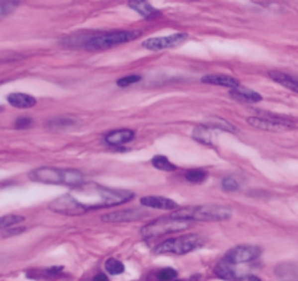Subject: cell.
<instances>
[{
	"mask_svg": "<svg viewBox=\"0 0 298 281\" xmlns=\"http://www.w3.org/2000/svg\"><path fill=\"white\" fill-rule=\"evenodd\" d=\"M20 222H23V217H22V216H16V214L3 216V217H0V230H1V229L15 227V225H18Z\"/></svg>",
	"mask_w": 298,
	"mask_h": 281,
	"instance_id": "cell-25",
	"label": "cell"
},
{
	"mask_svg": "<svg viewBox=\"0 0 298 281\" xmlns=\"http://www.w3.org/2000/svg\"><path fill=\"white\" fill-rule=\"evenodd\" d=\"M204 245V239L198 235H185L179 238H170L157 246V254H175L185 255Z\"/></svg>",
	"mask_w": 298,
	"mask_h": 281,
	"instance_id": "cell-6",
	"label": "cell"
},
{
	"mask_svg": "<svg viewBox=\"0 0 298 281\" xmlns=\"http://www.w3.org/2000/svg\"><path fill=\"white\" fill-rule=\"evenodd\" d=\"M214 273L217 277H220L221 280L227 281H240L247 279L250 274L247 271H240L237 268V265H233V264L227 263V261H221L215 265L214 268Z\"/></svg>",
	"mask_w": 298,
	"mask_h": 281,
	"instance_id": "cell-11",
	"label": "cell"
},
{
	"mask_svg": "<svg viewBox=\"0 0 298 281\" xmlns=\"http://www.w3.org/2000/svg\"><path fill=\"white\" fill-rule=\"evenodd\" d=\"M204 83L209 85H215V86H224V88H230V89H236L240 86L239 80L227 75H208L202 77Z\"/></svg>",
	"mask_w": 298,
	"mask_h": 281,
	"instance_id": "cell-16",
	"label": "cell"
},
{
	"mask_svg": "<svg viewBox=\"0 0 298 281\" xmlns=\"http://www.w3.org/2000/svg\"><path fill=\"white\" fill-rule=\"evenodd\" d=\"M187 38V34H175V35H169V37L149 38L143 42V47L150 50V51H162V50H166V48H173V47L181 45Z\"/></svg>",
	"mask_w": 298,
	"mask_h": 281,
	"instance_id": "cell-10",
	"label": "cell"
},
{
	"mask_svg": "<svg viewBox=\"0 0 298 281\" xmlns=\"http://www.w3.org/2000/svg\"><path fill=\"white\" fill-rule=\"evenodd\" d=\"M105 270L106 273H109L112 276H118V274H122L124 273V264L115 258H109L106 263H105Z\"/></svg>",
	"mask_w": 298,
	"mask_h": 281,
	"instance_id": "cell-24",
	"label": "cell"
},
{
	"mask_svg": "<svg viewBox=\"0 0 298 281\" xmlns=\"http://www.w3.org/2000/svg\"><path fill=\"white\" fill-rule=\"evenodd\" d=\"M147 216H149V211H146L143 208H128V210L108 213L102 217V220L106 222V223H127V222L143 220Z\"/></svg>",
	"mask_w": 298,
	"mask_h": 281,
	"instance_id": "cell-9",
	"label": "cell"
},
{
	"mask_svg": "<svg viewBox=\"0 0 298 281\" xmlns=\"http://www.w3.org/2000/svg\"><path fill=\"white\" fill-rule=\"evenodd\" d=\"M247 280L249 281H261V279H259V277H255V276H249V277H247Z\"/></svg>",
	"mask_w": 298,
	"mask_h": 281,
	"instance_id": "cell-32",
	"label": "cell"
},
{
	"mask_svg": "<svg viewBox=\"0 0 298 281\" xmlns=\"http://www.w3.org/2000/svg\"><path fill=\"white\" fill-rule=\"evenodd\" d=\"M7 102L15 108H32L37 105V99L34 96L20 92L7 95Z\"/></svg>",
	"mask_w": 298,
	"mask_h": 281,
	"instance_id": "cell-17",
	"label": "cell"
},
{
	"mask_svg": "<svg viewBox=\"0 0 298 281\" xmlns=\"http://www.w3.org/2000/svg\"><path fill=\"white\" fill-rule=\"evenodd\" d=\"M31 124H32V120L23 117V118H18V120H16L15 127H16V129H26V127H29Z\"/></svg>",
	"mask_w": 298,
	"mask_h": 281,
	"instance_id": "cell-30",
	"label": "cell"
},
{
	"mask_svg": "<svg viewBox=\"0 0 298 281\" xmlns=\"http://www.w3.org/2000/svg\"><path fill=\"white\" fill-rule=\"evenodd\" d=\"M69 194L73 197L82 214H85L89 210L119 206L130 201L134 197L131 191L103 187L96 182H85L73 188Z\"/></svg>",
	"mask_w": 298,
	"mask_h": 281,
	"instance_id": "cell-1",
	"label": "cell"
},
{
	"mask_svg": "<svg viewBox=\"0 0 298 281\" xmlns=\"http://www.w3.org/2000/svg\"><path fill=\"white\" fill-rule=\"evenodd\" d=\"M192 137L202 143V144H206V146H211L212 144V140H211V133H209V129L206 126H198L197 129H194V133H192Z\"/></svg>",
	"mask_w": 298,
	"mask_h": 281,
	"instance_id": "cell-20",
	"label": "cell"
},
{
	"mask_svg": "<svg viewBox=\"0 0 298 281\" xmlns=\"http://www.w3.org/2000/svg\"><path fill=\"white\" fill-rule=\"evenodd\" d=\"M151 165H153L156 169H159V170H165V172H173V170H176V165H173V163L169 160L168 157L163 156V154H157V156H154L153 160H151Z\"/></svg>",
	"mask_w": 298,
	"mask_h": 281,
	"instance_id": "cell-21",
	"label": "cell"
},
{
	"mask_svg": "<svg viewBox=\"0 0 298 281\" xmlns=\"http://www.w3.org/2000/svg\"><path fill=\"white\" fill-rule=\"evenodd\" d=\"M206 176H208V173L205 170H202V169H191V170H188L187 175H185L187 181L192 182V184H201V182H204L205 179H206Z\"/></svg>",
	"mask_w": 298,
	"mask_h": 281,
	"instance_id": "cell-23",
	"label": "cell"
},
{
	"mask_svg": "<svg viewBox=\"0 0 298 281\" xmlns=\"http://www.w3.org/2000/svg\"><path fill=\"white\" fill-rule=\"evenodd\" d=\"M261 255V248L258 246H252V245H239L231 248L225 257L224 261L233 264V265H243V264H249L252 261H256Z\"/></svg>",
	"mask_w": 298,
	"mask_h": 281,
	"instance_id": "cell-8",
	"label": "cell"
},
{
	"mask_svg": "<svg viewBox=\"0 0 298 281\" xmlns=\"http://www.w3.org/2000/svg\"><path fill=\"white\" fill-rule=\"evenodd\" d=\"M178 273L173 270V268H163L160 273H159V280L162 281H173L176 279Z\"/></svg>",
	"mask_w": 298,
	"mask_h": 281,
	"instance_id": "cell-28",
	"label": "cell"
},
{
	"mask_svg": "<svg viewBox=\"0 0 298 281\" xmlns=\"http://www.w3.org/2000/svg\"><path fill=\"white\" fill-rule=\"evenodd\" d=\"M173 281H181V280H173Z\"/></svg>",
	"mask_w": 298,
	"mask_h": 281,
	"instance_id": "cell-33",
	"label": "cell"
},
{
	"mask_svg": "<svg viewBox=\"0 0 298 281\" xmlns=\"http://www.w3.org/2000/svg\"><path fill=\"white\" fill-rule=\"evenodd\" d=\"M137 37H140L138 31H112L88 38L83 47L86 50H106L124 42H130Z\"/></svg>",
	"mask_w": 298,
	"mask_h": 281,
	"instance_id": "cell-4",
	"label": "cell"
},
{
	"mask_svg": "<svg viewBox=\"0 0 298 281\" xmlns=\"http://www.w3.org/2000/svg\"><path fill=\"white\" fill-rule=\"evenodd\" d=\"M134 139V132L128 130V129H122V130H113L109 132L105 137V143L109 144V146H121V144H125Z\"/></svg>",
	"mask_w": 298,
	"mask_h": 281,
	"instance_id": "cell-14",
	"label": "cell"
},
{
	"mask_svg": "<svg viewBox=\"0 0 298 281\" xmlns=\"http://www.w3.org/2000/svg\"><path fill=\"white\" fill-rule=\"evenodd\" d=\"M0 111H1V107H0Z\"/></svg>",
	"mask_w": 298,
	"mask_h": 281,
	"instance_id": "cell-34",
	"label": "cell"
},
{
	"mask_svg": "<svg viewBox=\"0 0 298 281\" xmlns=\"http://www.w3.org/2000/svg\"><path fill=\"white\" fill-rule=\"evenodd\" d=\"M141 206L149 207V208H156V210H176L178 204L166 197H160V195H147L143 197L140 200Z\"/></svg>",
	"mask_w": 298,
	"mask_h": 281,
	"instance_id": "cell-12",
	"label": "cell"
},
{
	"mask_svg": "<svg viewBox=\"0 0 298 281\" xmlns=\"http://www.w3.org/2000/svg\"><path fill=\"white\" fill-rule=\"evenodd\" d=\"M230 96L236 101H240V102H247V104H255V102H261L262 96L261 94L249 89V88H244V86H239L236 89H231L230 91Z\"/></svg>",
	"mask_w": 298,
	"mask_h": 281,
	"instance_id": "cell-15",
	"label": "cell"
},
{
	"mask_svg": "<svg viewBox=\"0 0 298 281\" xmlns=\"http://www.w3.org/2000/svg\"><path fill=\"white\" fill-rule=\"evenodd\" d=\"M233 216V210L228 207L215 206V204H206V206L185 207L178 210L172 214V217L182 219L188 222H223L228 220Z\"/></svg>",
	"mask_w": 298,
	"mask_h": 281,
	"instance_id": "cell-3",
	"label": "cell"
},
{
	"mask_svg": "<svg viewBox=\"0 0 298 281\" xmlns=\"http://www.w3.org/2000/svg\"><path fill=\"white\" fill-rule=\"evenodd\" d=\"M19 6V1H10V0H0V20L10 15Z\"/></svg>",
	"mask_w": 298,
	"mask_h": 281,
	"instance_id": "cell-26",
	"label": "cell"
},
{
	"mask_svg": "<svg viewBox=\"0 0 298 281\" xmlns=\"http://www.w3.org/2000/svg\"><path fill=\"white\" fill-rule=\"evenodd\" d=\"M94 281H109L108 280V277L103 274V273H100V274H98V276H95Z\"/></svg>",
	"mask_w": 298,
	"mask_h": 281,
	"instance_id": "cell-31",
	"label": "cell"
},
{
	"mask_svg": "<svg viewBox=\"0 0 298 281\" xmlns=\"http://www.w3.org/2000/svg\"><path fill=\"white\" fill-rule=\"evenodd\" d=\"M280 281H298V263H281L275 267Z\"/></svg>",
	"mask_w": 298,
	"mask_h": 281,
	"instance_id": "cell-13",
	"label": "cell"
},
{
	"mask_svg": "<svg viewBox=\"0 0 298 281\" xmlns=\"http://www.w3.org/2000/svg\"><path fill=\"white\" fill-rule=\"evenodd\" d=\"M269 77L274 82L282 85L284 88L298 94V79H296V77H293L291 75H287V73H282V72H269Z\"/></svg>",
	"mask_w": 298,
	"mask_h": 281,
	"instance_id": "cell-19",
	"label": "cell"
},
{
	"mask_svg": "<svg viewBox=\"0 0 298 281\" xmlns=\"http://www.w3.org/2000/svg\"><path fill=\"white\" fill-rule=\"evenodd\" d=\"M29 179L41 184L69 185L75 188L85 184V175L76 169H60L53 166H42L29 172Z\"/></svg>",
	"mask_w": 298,
	"mask_h": 281,
	"instance_id": "cell-2",
	"label": "cell"
},
{
	"mask_svg": "<svg viewBox=\"0 0 298 281\" xmlns=\"http://www.w3.org/2000/svg\"><path fill=\"white\" fill-rule=\"evenodd\" d=\"M141 80V77L138 75H130V76H125V77H121V79H118V86H121V88H125V86H130L132 83H137V82H140Z\"/></svg>",
	"mask_w": 298,
	"mask_h": 281,
	"instance_id": "cell-27",
	"label": "cell"
},
{
	"mask_svg": "<svg viewBox=\"0 0 298 281\" xmlns=\"http://www.w3.org/2000/svg\"><path fill=\"white\" fill-rule=\"evenodd\" d=\"M188 220L182 219H176V217H163V219H157L154 222H150L149 225H146L141 229V236L150 239V238H159V236H165L169 233H176V232H182L189 227Z\"/></svg>",
	"mask_w": 298,
	"mask_h": 281,
	"instance_id": "cell-5",
	"label": "cell"
},
{
	"mask_svg": "<svg viewBox=\"0 0 298 281\" xmlns=\"http://www.w3.org/2000/svg\"><path fill=\"white\" fill-rule=\"evenodd\" d=\"M247 124L259 129V130H265V132L271 133H282L288 132L291 129H294V124L288 120H284L281 117H275V115H262V117H249L247 118Z\"/></svg>",
	"mask_w": 298,
	"mask_h": 281,
	"instance_id": "cell-7",
	"label": "cell"
},
{
	"mask_svg": "<svg viewBox=\"0 0 298 281\" xmlns=\"http://www.w3.org/2000/svg\"><path fill=\"white\" fill-rule=\"evenodd\" d=\"M221 187H223L224 191H237L239 189V184L233 178H224L223 182H221Z\"/></svg>",
	"mask_w": 298,
	"mask_h": 281,
	"instance_id": "cell-29",
	"label": "cell"
},
{
	"mask_svg": "<svg viewBox=\"0 0 298 281\" xmlns=\"http://www.w3.org/2000/svg\"><path fill=\"white\" fill-rule=\"evenodd\" d=\"M128 6L131 9H134L135 12H138L144 19H153L160 16V12L157 9H154L149 1H143V0H138V1H128Z\"/></svg>",
	"mask_w": 298,
	"mask_h": 281,
	"instance_id": "cell-18",
	"label": "cell"
},
{
	"mask_svg": "<svg viewBox=\"0 0 298 281\" xmlns=\"http://www.w3.org/2000/svg\"><path fill=\"white\" fill-rule=\"evenodd\" d=\"M205 124H206L208 127H211V129H217V130H224V132H233V133L237 132L234 126L228 124V121H225V120H223V118H209Z\"/></svg>",
	"mask_w": 298,
	"mask_h": 281,
	"instance_id": "cell-22",
	"label": "cell"
}]
</instances>
